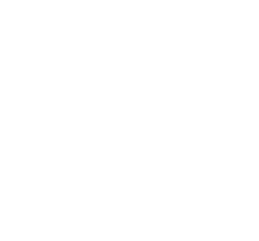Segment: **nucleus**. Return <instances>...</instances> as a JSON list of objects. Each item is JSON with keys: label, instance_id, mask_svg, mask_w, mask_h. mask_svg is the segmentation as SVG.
<instances>
[]
</instances>
